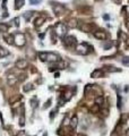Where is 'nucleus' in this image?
I'll list each match as a JSON object with an SVG mask.
<instances>
[{
  "instance_id": "nucleus-1",
  "label": "nucleus",
  "mask_w": 129,
  "mask_h": 136,
  "mask_svg": "<svg viewBox=\"0 0 129 136\" xmlns=\"http://www.w3.org/2000/svg\"><path fill=\"white\" fill-rule=\"evenodd\" d=\"M75 49H76V51H77V53L83 54V56L91 53V52L93 51V48L91 47L90 44H87V43H80V44L76 45Z\"/></svg>"
},
{
  "instance_id": "nucleus-2",
  "label": "nucleus",
  "mask_w": 129,
  "mask_h": 136,
  "mask_svg": "<svg viewBox=\"0 0 129 136\" xmlns=\"http://www.w3.org/2000/svg\"><path fill=\"white\" fill-rule=\"evenodd\" d=\"M63 44L65 47L70 48V49H74L77 45V40H76L75 36H71V35H65L63 37Z\"/></svg>"
},
{
  "instance_id": "nucleus-3",
  "label": "nucleus",
  "mask_w": 129,
  "mask_h": 136,
  "mask_svg": "<svg viewBox=\"0 0 129 136\" xmlns=\"http://www.w3.org/2000/svg\"><path fill=\"white\" fill-rule=\"evenodd\" d=\"M14 43L17 47H23L26 43V39H25V35L23 33H15L14 35Z\"/></svg>"
},
{
  "instance_id": "nucleus-4",
  "label": "nucleus",
  "mask_w": 129,
  "mask_h": 136,
  "mask_svg": "<svg viewBox=\"0 0 129 136\" xmlns=\"http://www.w3.org/2000/svg\"><path fill=\"white\" fill-rule=\"evenodd\" d=\"M56 34L58 36H65L67 32V25H65L63 23H58L56 25V30H54Z\"/></svg>"
},
{
  "instance_id": "nucleus-5",
  "label": "nucleus",
  "mask_w": 129,
  "mask_h": 136,
  "mask_svg": "<svg viewBox=\"0 0 129 136\" xmlns=\"http://www.w3.org/2000/svg\"><path fill=\"white\" fill-rule=\"evenodd\" d=\"M79 28L83 32H93L95 28V24H93V23H84V24H82L79 26Z\"/></svg>"
},
{
  "instance_id": "nucleus-6",
  "label": "nucleus",
  "mask_w": 129,
  "mask_h": 136,
  "mask_svg": "<svg viewBox=\"0 0 129 136\" xmlns=\"http://www.w3.org/2000/svg\"><path fill=\"white\" fill-rule=\"evenodd\" d=\"M27 66H28V62L25 59H18L15 64V67L18 69H25V68H27Z\"/></svg>"
},
{
  "instance_id": "nucleus-7",
  "label": "nucleus",
  "mask_w": 129,
  "mask_h": 136,
  "mask_svg": "<svg viewBox=\"0 0 129 136\" xmlns=\"http://www.w3.org/2000/svg\"><path fill=\"white\" fill-rule=\"evenodd\" d=\"M52 8H53V12L58 16L62 15L63 12H65V7H63L62 5H53L52 6Z\"/></svg>"
},
{
  "instance_id": "nucleus-8",
  "label": "nucleus",
  "mask_w": 129,
  "mask_h": 136,
  "mask_svg": "<svg viewBox=\"0 0 129 136\" xmlns=\"http://www.w3.org/2000/svg\"><path fill=\"white\" fill-rule=\"evenodd\" d=\"M122 126H124V124L119 121V124L116 126L115 131H113V133H112L111 136H120V134H121V132H122Z\"/></svg>"
},
{
  "instance_id": "nucleus-9",
  "label": "nucleus",
  "mask_w": 129,
  "mask_h": 136,
  "mask_svg": "<svg viewBox=\"0 0 129 136\" xmlns=\"http://www.w3.org/2000/svg\"><path fill=\"white\" fill-rule=\"evenodd\" d=\"M46 60H49V61L51 62H56V61H60V57H59L58 54L56 53H48V58H46Z\"/></svg>"
},
{
  "instance_id": "nucleus-10",
  "label": "nucleus",
  "mask_w": 129,
  "mask_h": 136,
  "mask_svg": "<svg viewBox=\"0 0 129 136\" xmlns=\"http://www.w3.org/2000/svg\"><path fill=\"white\" fill-rule=\"evenodd\" d=\"M94 36L99 40H105L108 37L107 33L103 32V31H98V32H94Z\"/></svg>"
},
{
  "instance_id": "nucleus-11",
  "label": "nucleus",
  "mask_w": 129,
  "mask_h": 136,
  "mask_svg": "<svg viewBox=\"0 0 129 136\" xmlns=\"http://www.w3.org/2000/svg\"><path fill=\"white\" fill-rule=\"evenodd\" d=\"M103 75H104V70L103 69H95L94 72L92 73L91 76H92L93 78H99V77H103Z\"/></svg>"
},
{
  "instance_id": "nucleus-12",
  "label": "nucleus",
  "mask_w": 129,
  "mask_h": 136,
  "mask_svg": "<svg viewBox=\"0 0 129 136\" xmlns=\"http://www.w3.org/2000/svg\"><path fill=\"white\" fill-rule=\"evenodd\" d=\"M67 26L69 27V28H76V27L78 26V22L76 18H70V19L67 22Z\"/></svg>"
},
{
  "instance_id": "nucleus-13",
  "label": "nucleus",
  "mask_w": 129,
  "mask_h": 136,
  "mask_svg": "<svg viewBox=\"0 0 129 136\" xmlns=\"http://www.w3.org/2000/svg\"><path fill=\"white\" fill-rule=\"evenodd\" d=\"M3 39L8 44H14V35H9V34H5L3 35Z\"/></svg>"
},
{
  "instance_id": "nucleus-14",
  "label": "nucleus",
  "mask_w": 129,
  "mask_h": 136,
  "mask_svg": "<svg viewBox=\"0 0 129 136\" xmlns=\"http://www.w3.org/2000/svg\"><path fill=\"white\" fill-rule=\"evenodd\" d=\"M44 20H45V18H44V17H41V16H40V17H37L36 19L34 20V26L35 27L41 26V25L44 23Z\"/></svg>"
},
{
  "instance_id": "nucleus-15",
  "label": "nucleus",
  "mask_w": 129,
  "mask_h": 136,
  "mask_svg": "<svg viewBox=\"0 0 129 136\" xmlns=\"http://www.w3.org/2000/svg\"><path fill=\"white\" fill-rule=\"evenodd\" d=\"M90 111L92 112V114H98V112H100V106H99L98 103H94L90 108Z\"/></svg>"
},
{
  "instance_id": "nucleus-16",
  "label": "nucleus",
  "mask_w": 129,
  "mask_h": 136,
  "mask_svg": "<svg viewBox=\"0 0 129 136\" xmlns=\"http://www.w3.org/2000/svg\"><path fill=\"white\" fill-rule=\"evenodd\" d=\"M77 124H78V118H77V116H74L70 120V124H69L70 125V128H76Z\"/></svg>"
},
{
  "instance_id": "nucleus-17",
  "label": "nucleus",
  "mask_w": 129,
  "mask_h": 136,
  "mask_svg": "<svg viewBox=\"0 0 129 136\" xmlns=\"http://www.w3.org/2000/svg\"><path fill=\"white\" fill-rule=\"evenodd\" d=\"M22 99V95H19V94H17L16 97H12V98H10L9 99V103L10 104H14V103H16V102H18L19 100Z\"/></svg>"
},
{
  "instance_id": "nucleus-18",
  "label": "nucleus",
  "mask_w": 129,
  "mask_h": 136,
  "mask_svg": "<svg viewBox=\"0 0 129 136\" xmlns=\"http://www.w3.org/2000/svg\"><path fill=\"white\" fill-rule=\"evenodd\" d=\"M24 6V0H15V9H20Z\"/></svg>"
},
{
  "instance_id": "nucleus-19",
  "label": "nucleus",
  "mask_w": 129,
  "mask_h": 136,
  "mask_svg": "<svg viewBox=\"0 0 129 136\" xmlns=\"http://www.w3.org/2000/svg\"><path fill=\"white\" fill-rule=\"evenodd\" d=\"M103 70L104 72H119L120 69H117L113 66H105V67H103Z\"/></svg>"
},
{
  "instance_id": "nucleus-20",
  "label": "nucleus",
  "mask_w": 129,
  "mask_h": 136,
  "mask_svg": "<svg viewBox=\"0 0 129 136\" xmlns=\"http://www.w3.org/2000/svg\"><path fill=\"white\" fill-rule=\"evenodd\" d=\"M8 25L5 24V23H0V32L1 33H5V32H8Z\"/></svg>"
},
{
  "instance_id": "nucleus-21",
  "label": "nucleus",
  "mask_w": 129,
  "mask_h": 136,
  "mask_svg": "<svg viewBox=\"0 0 129 136\" xmlns=\"http://www.w3.org/2000/svg\"><path fill=\"white\" fill-rule=\"evenodd\" d=\"M46 58H48V52H40L39 53V59L41 61H46Z\"/></svg>"
},
{
  "instance_id": "nucleus-22",
  "label": "nucleus",
  "mask_w": 129,
  "mask_h": 136,
  "mask_svg": "<svg viewBox=\"0 0 129 136\" xmlns=\"http://www.w3.org/2000/svg\"><path fill=\"white\" fill-rule=\"evenodd\" d=\"M103 102H104V97H102V95H99V97L95 98V103H98L99 106H102Z\"/></svg>"
},
{
  "instance_id": "nucleus-23",
  "label": "nucleus",
  "mask_w": 129,
  "mask_h": 136,
  "mask_svg": "<svg viewBox=\"0 0 129 136\" xmlns=\"http://www.w3.org/2000/svg\"><path fill=\"white\" fill-rule=\"evenodd\" d=\"M8 50H6V49H2V48L0 47V58H2V57H5V56H8Z\"/></svg>"
},
{
  "instance_id": "nucleus-24",
  "label": "nucleus",
  "mask_w": 129,
  "mask_h": 136,
  "mask_svg": "<svg viewBox=\"0 0 129 136\" xmlns=\"http://www.w3.org/2000/svg\"><path fill=\"white\" fill-rule=\"evenodd\" d=\"M32 89H33V85H32V84H27V85H25V86L23 87V91H24V92H28V91H31Z\"/></svg>"
},
{
  "instance_id": "nucleus-25",
  "label": "nucleus",
  "mask_w": 129,
  "mask_h": 136,
  "mask_svg": "<svg viewBox=\"0 0 129 136\" xmlns=\"http://www.w3.org/2000/svg\"><path fill=\"white\" fill-rule=\"evenodd\" d=\"M29 2H31V5H39L41 2V0H29Z\"/></svg>"
},
{
  "instance_id": "nucleus-26",
  "label": "nucleus",
  "mask_w": 129,
  "mask_h": 136,
  "mask_svg": "<svg viewBox=\"0 0 129 136\" xmlns=\"http://www.w3.org/2000/svg\"><path fill=\"white\" fill-rule=\"evenodd\" d=\"M33 14H34V12H31V11H27L26 14H25V18H26V19H29V17H31L32 15H33Z\"/></svg>"
},
{
  "instance_id": "nucleus-27",
  "label": "nucleus",
  "mask_w": 129,
  "mask_h": 136,
  "mask_svg": "<svg viewBox=\"0 0 129 136\" xmlns=\"http://www.w3.org/2000/svg\"><path fill=\"white\" fill-rule=\"evenodd\" d=\"M24 121H25V119H24V116H20V119H19V125H20V126H23V125L25 124Z\"/></svg>"
},
{
  "instance_id": "nucleus-28",
  "label": "nucleus",
  "mask_w": 129,
  "mask_h": 136,
  "mask_svg": "<svg viewBox=\"0 0 129 136\" xmlns=\"http://www.w3.org/2000/svg\"><path fill=\"white\" fill-rule=\"evenodd\" d=\"M111 45H112V42H108V43H105V44L103 45V47H104V49L107 50V49H109V48L111 47Z\"/></svg>"
},
{
  "instance_id": "nucleus-29",
  "label": "nucleus",
  "mask_w": 129,
  "mask_h": 136,
  "mask_svg": "<svg viewBox=\"0 0 129 136\" xmlns=\"http://www.w3.org/2000/svg\"><path fill=\"white\" fill-rule=\"evenodd\" d=\"M14 22H15V25H16V26H19V18H18V17L15 18Z\"/></svg>"
},
{
  "instance_id": "nucleus-30",
  "label": "nucleus",
  "mask_w": 129,
  "mask_h": 136,
  "mask_svg": "<svg viewBox=\"0 0 129 136\" xmlns=\"http://www.w3.org/2000/svg\"><path fill=\"white\" fill-rule=\"evenodd\" d=\"M122 62L124 64H129V57H126L125 59H122Z\"/></svg>"
},
{
  "instance_id": "nucleus-31",
  "label": "nucleus",
  "mask_w": 129,
  "mask_h": 136,
  "mask_svg": "<svg viewBox=\"0 0 129 136\" xmlns=\"http://www.w3.org/2000/svg\"><path fill=\"white\" fill-rule=\"evenodd\" d=\"M16 136H25V133L23 131H20V132H18V134Z\"/></svg>"
},
{
  "instance_id": "nucleus-32",
  "label": "nucleus",
  "mask_w": 129,
  "mask_h": 136,
  "mask_svg": "<svg viewBox=\"0 0 129 136\" xmlns=\"http://www.w3.org/2000/svg\"><path fill=\"white\" fill-rule=\"evenodd\" d=\"M31 73H36V69H35V67H31Z\"/></svg>"
},
{
  "instance_id": "nucleus-33",
  "label": "nucleus",
  "mask_w": 129,
  "mask_h": 136,
  "mask_svg": "<svg viewBox=\"0 0 129 136\" xmlns=\"http://www.w3.org/2000/svg\"><path fill=\"white\" fill-rule=\"evenodd\" d=\"M126 27L128 28V31H129V20H126Z\"/></svg>"
},
{
  "instance_id": "nucleus-34",
  "label": "nucleus",
  "mask_w": 129,
  "mask_h": 136,
  "mask_svg": "<svg viewBox=\"0 0 129 136\" xmlns=\"http://www.w3.org/2000/svg\"><path fill=\"white\" fill-rule=\"evenodd\" d=\"M77 136H86L85 134H82V133H79V134H77Z\"/></svg>"
},
{
  "instance_id": "nucleus-35",
  "label": "nucleus",
  "mask_w": 129,
  "mask_h": 136,
  "mask_svg": "<svg viewBox=\"0 0 129 136\" xmlns=\"http://www.w3.org/2000/svg\"><path fill=\"white\" fill-rule=\"evenodd\" d=\"M127 136H129V129L127 131Z\"/></svg>"
}]
</instances>
